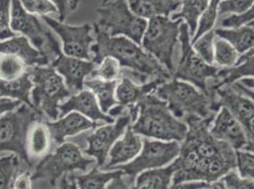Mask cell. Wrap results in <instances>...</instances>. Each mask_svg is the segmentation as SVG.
<instances>
[{
	"mask_svg": "<svg viewBox=\"0 0 254 189\" xmlns=\"http://www.w3.org/2000/svg\"><path fill=\"white\" fill-rule=\"evenodd\" d=\"M142 145L143 137L134 133L131 127H128L123 137L118 139L111 147L109 151V160L103 168L105 170L113 169L131 162L138 156Z\"/></svg>",
	"mask_w": 254,
	"mask_h": 189,
	"instance_id": "obj_17",
	"label": "cell"
},
{
	"mask_svg": "<svg viewBox=\"0 0 254 189\" xmlns=\"http://www.w3.org/2000/svg\"><path fill=\"white\" fill-rule=\"evenodd\" d=\"M254 3V0H222L219 3L218 20L230 15H241L248 11Z\"/></svg>",
	"mask_w": 254,
	"mask_h": 189,
	"instance_id": "obj_35",
	"label": "cell"
},
{
	"mask_svg": "<svg viewBox=\"0 0 254 189\" xmlns=\"http://www.w3.org/2000/svg\"><path fill=\"white\" fill-rule=\"evenodd\" d=\"M236 83L254 91V78H243V79L237 81Z\"/></svg>",
	"mask_w": 254,
	"mask_h": 189,
	"instance_id": "obj_49",
	"label": "cell"
},
{
	"mask_svg": "<svg viewBox=\"0 0 254 189\" xmlns=\"http://www.w3.org/2000/svg\"><path fill=\"white\" fill-rule=\"evenodd\" d=\"M43 116L39 110L25 103L0 116V154L15 153L31 170L34 165L28 155V136L34 124L42 122Z\"/></svg>",
	"mask_w": 254,
	"mask_h": 189,
	"instance_id": "obj_5",
	"label": "cell"
},
{
	"mask_svg": "<svg viewBox=\"0 0 254 189\" xmlns=\"http://www.w3.org/2000/svg\"><path fill=\"white\" fill-rule=\"evenodd\" d=\"M119 81H104L99 78L87 79L85 81V87L95 94L100 108L105 114L118 104L115 92Z\"/></svg>",
	"mask_w": 254,
	"mask_h": 189,
	"instance_id": "obj_25",
	"label": "cell"
},
{
	"mask_svg": "<svg viewBox=\"0 0 254 189\" xmlns=\"http://www.w3.org/2000/svg\"><path fill=\"white\" fill-rule=\"evenodd\" d=\"M30 171L17 155H8L0 158V189H14L16 177L23 172Z\"/></svg>",
	"mask_w": 254,
	"mask_h": 189,
	"instance_id": "obj_29",
	"label": "cell"
},
{
	"mask_svg": "<svg viewBox=\"0 0 254 189\" xmlns=\"http://www.w3.org/2000/svg\"><path fill=\"white\" fill-rule=\"evenodd\" d=\"M212 185L205 182H184L174 185L172 189H204L210 188Z\"/></svg>",
	"mask_w": 254,
	"mask_h": 189,
	"instance_id": "obj_44",
	"label": "cell"
},
{
	"mask_svg": "<svg viewBox=\"0 0 254 189\" xmlns=\"http://www.w3.org/2000/svg\"><path fill=\"white\" fill-rule=\"evenodd\" d=\"M154 94L164 100L171 112L186 124L213 118L219 110L212 94L175 78L160 84Z\"/></svg>",
	"mask_w": 254,
	"mask_h": 189,
	"instance_id": "obj_3",
	"label": "cell"
},
{
	"mask_svg": "<svg viewBox=\"0 0 254 189\" xmlns=\"http://www.w3.org/2000/svg\"><path fill=\"white\" fill-rule=\"evenodd\" d=\"M42 19L61 38L64 54L85 61L91 59V45L95 42L91 33L92 26L88 24L81 26L65 25L48 15L42 16Z\"/></svg>",
	"mask_w": 254,
	"mask_h": 189,
	"instance_id": "obj_12",
	"label": "cell"
},
{
	"mask_svg": "<svg viewBox=\"0 0 254 189\" xmlns=\"http://www.w3.org/2000/svg\"><path fill=\"white\" fill-rule=\"evenodd\" d=\"M95 43L91 45L92 62L97 65L106 57L117 60L122 69L132 71L145 78L148 82L154 80L169 81L173 77L169 71L140 45L125 36H111L94 24Z\"/></svg>",
	"mask_w": 254,
	"mask_h": 189,
	"instance_id": "obj_1",
	"label": "cell"
},
{
	"mask_svg": "<svg viewBox=\"0 0 254 189\" xmlns=\"http://www.w3.org/2000/svg\"><path fill=\"white\" fill-rule=\"evenodd\" d=\"M138 116L130 125L143 138L181 143L188 134V125L175 116L164 100L151 93L136 104Z\"/></svg>",
	"mask_w": 254,
	"mask_h": 189,
	"instance_id": "obj_2",
	"label": "cell"
},
{
	"mask_svg": "<svg viewBox=\"0 0 254 189\" xmlns=\"http://www.w3.org/2000/svg\"><path fill=\"white\" fill-rule=\"evenodd\" d=\"M0 54L18 57L27 66H47L51 64L39 50L32 47L31 42L25 36H16L0 41Z\"/></svg>",
	"mask_w": 254,
	"mask_h": 189,
	"instance_id": "obj_19",
	"label": "cell"
},
{
	"mask_svg": "<svg viewBox=\"0 0 254 189\" xmlns=\"http://www.w3.org/2000/svg\"><path fill=\"white\" fill-rule=\"evenodd\" d=\"M172 1H175V2H181L182 0H172Z\"/></svg>",
	"mask_w": 254,
	"mask_h": 189,
	"instance_id": "obj_54",
	"label": "cell"
},
{
	"mask_svg": "<svg viewBox=\"0 0 254 189\" xmlns=\"http://www.w3.org/2000/svg\"><path fill=\"white\" fill-rule=\"evenodd\" d=\"M210 0H182L180 9L174 12L170 17L172 19H181L189 29L190 37L194 36L198 21Z\"/></svg>",
	"mask_w": 254,
	"mask_h": 189,
	"instance_id": "obj_27",
	"label": "cell"
},
{
	"mask_svg": "<svg viewBox=\"0 0 254 189\" xmlns=\"http://www.w3.org/2000/svg\"><path fill=\"white\" fill-rule=\"evenodd\" d=\"M247 139V145L243 150L254 153V115L242 124Z\"/></svg>",
	"mask_w": 254,
	"mask_h": 189,
	"instance_id": "obj_42",
	"label": "cell"
},
{
	"mask_svg": "<svg viewBox=\"0 0 254 189\" xmlns=\"http://www.w3.org/2000/svg\"><path fill=\"white\" fill-rule=\"evenodd\" d=\"M24 9L30 13L39 14L41 16L48 13H54L57 11L56 7L50 0H20Z\"/></svg>",
	"mask_w": 254,
	"mask_h": 189,
	"instance_id": "obj_40",
	"label": "cell"
},
{
	"mask_svg": "<svg viewBox=\"0 0 254 189\" xmlns=\"http://www.w3.org/2000/svg\"><path fill=\"white\" fill-rule=\"evenodd\" d=\"M219 69L213 64L204 62L193 50L188 26L183 22L180 27L179 56L173 78L192 84L214 97L209 89V84L216 78Z\"/></svg>",
	"mask_w": 254,
	"mask_h": 189,
	"instance_id": "obj_9",
	"label": "cell"
},
{
	"mask_svg": "<svg viewBox=\"0 0 254 189\" xmlns=\"http://www.w3.org/2000/svg\"><path fill=\"white\" fill-rule=\"evenodd\" d=\"M210 133L235 150H243L247 145L243 127L225 107H220L216 112L210 125Z\"/></svg>",
	"mask_w": 254,
	"mask_h": 189,
	"instance_id": "obj_15",
	"label": "cell"
},
{
	"mask_svg": "<svg viewBox=\"0 0 254 189\" xmlns=\"http://www.w3.org/2000/svg\"><path fill=\"white\" fill-rule=\"evenodd\" d=\"M21 104L20 100H13L9 97H1L0 98V116L17 108Z\"/></svg>",
	"mask_w": 254,
	"mask_h": 189,
	"instance_id": "obj_45",
	"label": "cell"
},
{
	"mask_svg": "<svg viewBox=\"0 0 254 189\" xmlns=\"http://www.w3.org/2000/svg\"><path fill=\"white\" fill-rule=\"evenodd\" d=\"M233 85L239 90V91H241L243 94H246V95H248L253 101L254 102V90H251V89H249V88H247V87H245L243 85H241L240 84H238V83H233Z\"/></svg>",
	"mask_w": 254,
	"mask_h": 189,
	"instance_id": "obj_48",
	"label": "cell"
},
{
	"mask_svg": "<svg viewBox=\"0 0 254 189\" xmlns=\"http://www.w3.org/2000/svg\"><path fill=\"white\" fill-rule=\"evenodd\" d=\"M11 0H0V41L18 36L11 28Z\"/></svg>",
	"mask_w": 254,
	"mask_h": 189,
	"instance_id": "obj_36",
	"label": "cell"
},
{
	"mask_svg": "<svg viewBox=\"0 0 254 189\" xmlns=\"http://www.w3.org/2000/svg\"><path fill=\"white\" fill-rule=\"evenodd\" d=\"M214 30L204 33L196 40L191 42V46L195 53L201 58L204 62L214 65Z\"/></svg>",
	"mask_w": 254,
	"mask_h": 189,
	"instance_id": "obj_33",
	"label": "cell"
},
{
	"mask_svg": "<svg viewBox=\"0 0 254 189\" xmlns=\"http://www.w3.org/2000/svg\"><path fill=\"white\" fill-rule=\"evenodd\" d=\"M181 143L177 141H162L143 138V145L138 156L126 165L113 169H121L127 176V181L132 186L135 179L142 171L164 168L172 164L180 152Z\"/></svg>",
	"mask_w": 254,
	"mask_h": 189,
	"instance_id": "obj_11",
	"label": "cell"
},
{
	"mask_svg": "<svg viewBox=\"0 0 254 189\" xmlns=\"http://www.w3.org/2000/svg\"><path fill=\"white\" fill-rule=\"evenodd\" d=\"M181 19L157 16L149 19L141 39L142 48L164 66L173 77L180 48Z\"/></svg>",
	"mask_w": 254,
	"mask_h": 189,
	"instance_id": "obj_6",
	"label": "cell"
},
{
	"mask_svg": "<svg viewBox=\"0 0 254 189\" xmlns=\"http://www.w3.org/2000/svg\"><path fill=\"white\" fill-rule=\"evenodd\" d=\"M50 65L63 77L66 88L72 94L83 91L85 78L89 77L97 66L92 61L70 57L63 52Z\"/></svg>",
	"mask_w": 254,
	"mask_h": 189,
	"instance_id": "obj_14",
	"label": "cell"
},
{
	"mask_svg": "<svg viewBox=\"0 0 254 189\" xmlns=\"http://www.w3.org/2000/svg\"><path fill=\"white\" fill-rule=\"evenodd\" d=\"M93 78L104 81H119L122 78V67L114 58L106 57L88 77V79Z\"/></svg>",
	"mask_w": 254,
	"mask_h": 189,
	"instance_id": "obj_34",
	"label": "cell"
},
{
	"mask_svg": "<svg viewBox=\"0 0 254 189\" xmlns=\"http://www.w3.org/2000/svg\"><path fill=\"white\" fill-rule=\"evenodd\" d=\"M215 35L230 43L240 57L253 50L254 47V29L250 25L237 28H216Z\"/></svg>",
	"mask_w": 254,
	"mask_h": 189,
	"instance_id": "obj_23",
	"label": "cell"
},
{
	"mask_svg": "<svg viewBox=\"0 0 254 189\" xmlns=\"http://www.w3.org/2000/svg\"><path fill=\"white\" fill-rule=\"evenodd\" d=\"M247 25H250L251 27H253L254 29V21L251 22V23H249V24H247ZM254 54V47L253 50H251L250 52L248 53V54H246V55H244V56H241V57H246V56H250V55H253Z\"/></svg>",
	"mask_w": 254,
	"mask_h": 189,
	"instance_id": "obj_50",
	"label": "cell"
},
{
	"mask_svg": "<svg viewBox=\"0 0 254 189\" xmlns=\"http://www.w3.org/2000/svg\"><path fill=\"white\" fill-rule=\"evenodd\" d=\"M55 189H73V182L68 174H64L61 177Z\"/></svg>",
	"mask_w": 254,
	"mask_h": 189,
	"instance_id": "obj_47",
	"label": "cell"
},
{
	"mask_svg": "<svg viewBox=\"0 0 254 189\" xmlns=\"http://www.w3.org/2000/svg\"><path fill=\"white\" fill-rule=\"evenodd\" d=\"M163 83H165V81L154 80L146 84H138L128 78L123 77L119 81L115 92L118 104L125 108L136 105L145 95L154 93L159 85Z\"/></svg>",
	"mask_w": 254,
	"mask_h": 189,
	"instance_id": "obj_20",
	"label": "cell"
},
{
	"mask_svg": "<svg viewBox=\"0 0 254 189\" xmlns=\"http://www.w3.org/2000/svg\"><path fill=\"white\" fill-rule=\"evenodd\" d=\"M51 140L52 137L45 122H38L32 127L28 136L27 149L33 165L35 160L47 155L51 147Z\"/></svg>",
	"mask_w": 254,
	"mask_h": 189,
	"instance_id": "obj_26",
	"label": "cell"
},
{
	"mask_svg": "<svg viewBox=\"0 0 254 189\" xmlns=\"http://www.w3.org/2000/svg\"><path fill=\"white\" fill-rule=\"evenodd\" d=\"M236 169L240 176L254 181V153L236 150Z\"/></svg>",
	"mask_w": 254,
	"mask_h": 189,
	"instance_id": "obj_37",
	"label": "cell"
},
{
	"mask_svg": "<svg viewBox=\"0 0 254 189\" xmlns=\"http://www.w3.org/2000/svg\"><path fill=\"white\" fill-rule=\"evenodd\" d=\"M56 7L58 11L59 21L63 22L65 18L78 8L79 0H50Z\"/></svg>",
	"mask_w": 254,
	"mask_h": 189,
	"instance_id": "obj_41",
	"label": "cell"
},
{
	"mask_svg": "<svg viewBox=\"0 0 254 189\" xmlns=\"http://www.w3.org/2000/svg\"><path fill=\"white\" fill-rule=\"evenodd\" d=\"M243 78H254V54L240 57L238 63L232 68L219 69L215 79L210 82L209 89H214L225 85L232 84Z\"/></svg>",
	"mask_w": 254,
	"mask_h": 189,
	"instance_id": "obj_22",
	"label": "cell"
},
{
	"mask_svg": "<svg viewBox=\"0 0 254 189\" xmlns=\"http://www.w3.org/2000/svg\"><path fill=\"white\" fill-rule=\"evenodd\" d=\"M26 64L13 55L0 56V79L2 80H15L25 73Z\"/></svg>",
	"mask_w": 254,
	"mask_h": 189,
	"instance_id": "obj_31",
	"label": "cell"
},
{
	"mask_svg": "<svg viewBox=\"0 0 254 189\" xmlns=\"http://www.w3.org/2000/svg\"><path fill=\"white\" fill-rule=\"evenodd\" d=\"M217 185L219 186V188H220V189H226L225 188H224V186H223L222 184L221 183H219V182H217Z\"/></svg>",
	"mask_w": 254,
	"mask_h": 189,
	"instance_id": "obj_52",
	"label": "cell"
},
{
	"mask_svg": "<svg viewBox=\"0 0 254 189\" xmlns=\"http://www.w3.org/2000/svg\"><path fill=\"white\" fill-rule=\"evenodd\" d=\"M68 175H69V174H68ZM69 177H70V176H69ZM70 179H71V177H70ZM71 180H72V179H71ZM72 182H73V189H78V188H77V186H76V184H75V182L73 180H72Z\"/></svg>",
	"mask_w": 254,
	"mask_h": 189,
	"instance_id": "obj_53",
	"label": "cell"
},
{
	"mask_svg": "<svg viewBox=\"0 0 254 189\" xmlns=\"http://www.w3.org/2000/svg\"><path fill=\"white\" fill-rule=\"evenodd\" d=\"M204 189H220V188H219V186L217 185V183H215V184H213V185H212V186H211L210 188Z\"/></svg>",
	"mask_w": 254,
	"mask_h": 189,
	"instance_id": "obj_51",
	"label": "cell"
},
{
	"mask_svg": "<svg viewBox=\"0 0 254 189\" xmlns=\"http://www.w3.org/2000/svg\"><path fill=\"white\" fill-rule=\"evenodd\" d=\"M59 111L60 117L66 116L70 112H77L94 122L102 120L111 124L115 121V118L106 115L101 110L95 94L90 90H83L78 94L68 97L66 101L60 104Z\"/></svg>",
	"mask_w": 254,
	"mask_h": 189,
	"instance_id": "obj_16",
	"label": "cell"
},
{
	"mask_svg": "<svg viewBox=\"0 0 254 189\" xmlns=\"http://www.w3.org/2000/svg\"><path fill=\"white\" fill-rule=\"evenodd\" d=\"M95 159L85 157L80 147L64 143L54 153L47 154L34 167L31 175L32 189H55L64 174L74 171L86 172L95 165Z\"/></svg>",
	"mask_w": 254,
	"mask_h": 189,
	"instance_id": "obj_4",
	"label": "cell"
},
{
	"mask_svg": "<svg viewBox=\"0 0 254 189\" xmlns=\"http://www.w3.org/2000/svg\"><path fill=\"white\" fill-rule=\"evenodd\" d=\"M174 173L173 164L145 170L138 174L131 187L135 189H172Z\"/></svg>",
	"mask_w": 254,
	"mask_h": 189,
	"instance_id": "obj_21",
	"label": "cell"
},
{
	"mask_svg": "<svg viewBox=\"0 0 254 189\" xmlns=\"http://www.w3.org/2000/svg\"><path fill=\"white\" fill-rule=\"evenodd\" d=\"M33 88L32 105L44 116L56 120L60 116V102L71 96L63 77L51 65L32 66L30 69Z\"/></svg>",
	"mask_w": 254,
	"mask_h": 189,
	"instance_id": "obj_7",
	"label": "cell"
},
{
	"mask_svg": "<svg viewBox=\"0 0 254 189\" xmlns=\"http://www.w3.org/2000/svg\"><path fill=\"white\" fill-rule=\"evenodd\" d=\"M125 175L121 169H115V171L102 172L96 166L88 173L84 175L69 174L73 180L78 189H105L106 186L113 179Z\"/></svg>",
	"mask_w": 254,
	"mask_h": 189,
	"instance_id": "obj_28",
	"label": "cell"
},
{
	"mask_svg": "<svg viewBox=\"0 0 254 189\" xmlns=\"http://www.w3.org/2000/svg\"><path fill=\"white\" fill-rule=\"evenodd\" d=\"M240 59V54L233 46L222 38L215 36L214 39V65L220 69L232 68Z\"/></svg>",
	"mask_w": 254,
	"mask_h": 189,
	"instance_id": "obj_30",
	"label": "cell"
},
{
	"mask_svg": "<svg viewBox=\"0 0 254 189\" xmlns=\"http://www.w3.org/2000/svg\"><path fill=\"white\" fill-rule=\"evenodd\" d=\"M222 0H210L207 8L205 9L198 21L197 30L191 39V42L196 40L204 33L213 30L214 26L216 25L218 20V9H219V3Z\"/></svg>",
	"mask_w": 254,
	"mask_h": 189,
	"instance_id": "obj_32",
	"label": "cell"
},
{
	"mask_svg": "<svg viewBox=\"0 0 254 189\" xmlns=\"http://www.w3.org/2000/svg\"><path fill=\"white\" fill-rule=\"evenodd\" d=\"M32 88L33 84L30 70H27L15 80L6 81L0 79V97L16 98L27 105L33 106L30 98Z\"/></svg>",
	"mask_w": 254,
	"mask_h": 189,
	"instance_id": "obj_24",
	"label": "cell"
},
{
	"mask_svg": "<svg viewBox=\"0 0 254 189\" xmlns=\"http://www.w3.org/2000/svg\"><path fill=\"white\" fill-rule=\"evenodd\" d=\"M132 124V116L128 110L116 120L106 126L100 127L94 134L86 137L88 146L84 150L86 155L95 158L97 167L103 168L106 164L109 151L120 137H123L127 128Z\"/></svg>",
	"mask_w": 254,
	"mask_h": 189,
	"instance_id": "obj_13",
	"label": "cell"
},
{
	"mask_svg": "<svg viewBox=\"0 0 254 189\" xmlns=\"http://www.w3.org/2000/svg\"><path fill=\"white\" fill-rule=\"evenodd\" d=\"M218 182L226 189H254V181L240 176L235 169L230 171Z\"/></svg>",
	"mask_w": 254,
	"mask_h": 189,
	"instance_id": "obj_38",
	"label": "cell"
},
{
	"mask_svg": "<svg viewBox=\"0 0 254 189\" xmlns=\"http://www.w3.org/2000/svg\"><path fill=\"white\" fill-rule=\"evenodd\" d=\"M130 183L123 176L113 179L105 189H130Z\"/></svg>",
	"mask_w": 254,
	"mask_h": 189,
	"instance_id": "obj_46",
	"label": "cell"
},
{
	"mask_svg": "<svg viewBox=\"0 0 254 189\" xmlns=\"http://www.w3.org/2000/svg\"><path fill=\"white\" fill-rule=\"evenodd\" d=\"M31 175L32 174L30 171H26L19 174L14 181V189H32Z\"/></svg>",
	"mask_w": 254,
	"mask_h": 189,
	"instance_id": "obj_43",
	"label": "cell"
},
{
	"mask_svg": "<svg viewBox=\"0 0 254 189\" xmlns=\"http://www.w3.org/2000/svg\"><path fill=\"white\" fill-rule=\"evenodd\" d=\"M130 189H133V188H132V187H131V186H130Z\"/></svg>",
	"mask_w": 254,
	"mask_h": 189,
	"instance_id": "obj_55",
	"label": "cell"
},
{
	"mask_svg": "<svg viewBox=\"0 0 254 189\" xmlns=\"http://www.w3.org/2000/svg\"><path fill=\"white\" fill-rule=\"evenodd\" d=\"M11 28L13 32H21L50 63L63 52L52 29L43 19L26 11L20 0H11Z\"/></svg>",
	"mask_w": 254,
	"mask_h": 189,
	"instance_id": "obj_8",
	"label": "cell"
},
{
	"mask_svg": "<svg viewBox=\"0 0 254 189\" xmlns=\"http://www.w3.org/2000/svg\"><path fill=\"white\" fill-rule=\"evenodd\" d=\"M254 21V3L241 15H230L217 21V28H237Z\"/></svg>",
	"mask_w": 254,
	"mask_h": 189,
	"instance_id": "obj_39",
	"label": "cell"
},
{
	"mask_svg": "<svg viewBox=\"0 0 254 189\" xmlns=\"http://www.w3.org/2000/svg\"><path fill=\"white\" fill-rule=\"evenodd\" d=\"M45 124L48 127L54 143L58 145L63 144L65 137L76 136L100 125L77 112H70L55 122L46 121Z\"/></svg>",
	"mask_w": 254,
	"mask_h": 189,
	"instance_id": "obj_18",
	"label": "cell"
},
{
	"mask_svg": "<svg viewBox=\"0 0 254 189\" xmlns=\"http://www.w3.org/2000/svg\"><path fill=\"white\" fill-rule=\"evenodd\" d=\"M96 11L99 15L96 24L109 35L125 36L141 46L148 20L131 11L127 0H104Z\"/></svg>",
	"mask_w": 254,
	"mask_h": 189,
	"instance_id": "obj_10",
	"label": "cell"
}]
</instances>
